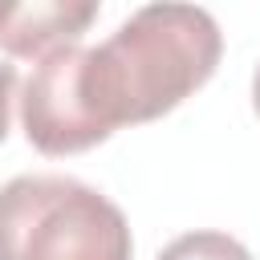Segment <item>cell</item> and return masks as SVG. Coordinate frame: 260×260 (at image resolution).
I'll use <instances>...</instances> for the list:
<instances>
[{
	"mask_svg": "<svg viewBox=\"0 0 260 260\" xmlns=\"http://www.w3.org/2000/svg\"><path fill=\"white\" fill-rule=\"evenodd\" d=\"M223 32L207 8L146 4L102 45H77V93L102 138L154 122L191 98L219 65Z\"/></svg>",
	"mask_w": 260,
	"mask_h": 260,
	"instance_id": "obj_1",
	"label": "cell"
},
{
	"mask_svg": "<svg viewBox=\"0 0 260 260\" xmlns=\"http://www.w3.org/2000/svg\"><path fill=\"white\" fill-rule=\"evenodd\" d=\"M118 203L69 175H16L0 187V260H130Z\"/></svg>",
	"mask_w": 260,
	"mask_h": 260,
	"instance_id": "obj_2",
	"label": "cell"
},
{
	"mask_svg": "<svg viewBox=\"0 0 260 260\" xmlns=\"http://www.w3.org/2000/svg\"><path fill=\"white\" fill-rule=\"evenodd\" d=\"M20 122L28 142L41 154H81L98 142H106L77 93V45L57 49L49 57H41V65L32 69V77L24 81L20 93Z\"/></svg>",
	"mask_w": 260,
	"mask_h": 260,
	"instance_id": "obj_3",
	"label": "cell"
},
{
	"mask_svg": "<svg viewBox=\"0 0 260 260\" xmlns=\"http://www.w3.org/2000/svg\"><path fill=\"white\" fill-rule=\"evenodd\" d=\"M93 16V0H0V49L8 57H49L77 45Z\"/></svg>",
	"mask_w": 260,
	"mask_h": 260,
	"instance_id": "obj_4",
	"label": "cell"
},
{
	"mask_svg": "<svg viewBox=\"0 0 260 260\" xmlns=\"http://www.w3.org/2000/svg\"><path fill=\"white\" fill-rule=\"evenodd\" d=\"M158 260H252V252L228 232H187L171 240Z\"/></svg>",
	"mask_w": 260,
	"mask_h": 260,
	"instance_id": "obj_5",
	"label": "cell"
},
{
	"mask_svg": "<svg viewBox=\"0 0 260 260\" xmlns=\"http://www.w3.org/2000/svg\"><path fill=\"white\" fill-rule=\"evenodd\" d=\"M16 65L0 61V142L8 138V118H12V98H16Z\"/></svg>",
	"mask_w": 260,
	"mask_h": 260,
	"instance_id": "obj_6",
	"label": "cell"
},
{
	"mask_svg": "<svg viewBox=\"0 0 260 260\" xmlns=\"http://www.w3.org/2000/svg\"><path fill=\"white\" fill-rule=\"evenodd\" d=\"M252 106H256V118H260V65L252 73Z\"/></svg>",
	"mask_w": 260,
	"mask_h": 260,
	"instance_id": "obj_7",
	"label": "cell"
}]
</instances>
